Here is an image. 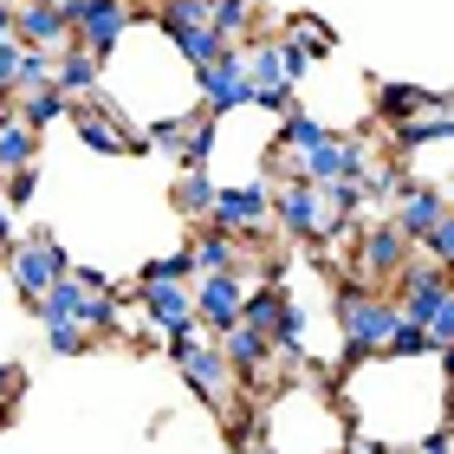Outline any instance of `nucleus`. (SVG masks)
<instances>
[{"mask_svg": "<svg viewBox=\"0 0 454 454\" xmlns=\"http://www.w3.org/2000/svg\"><path fill=\"white\" fill-rule=\"evenodd\" d=\"M13 111L33 123V130H46V123H72V98L59 91V85H46V91H27V98H13Z\"/></svg>", "mask_w": 454, "mask_h": 454, "instance_id": "23", "label": "nucleus"}, {"mask_svg": "<svg viewBox=\"0 0 454 454\" xmlns=\"http://www.w3.org/2000/svg\"><path fill=\"white\" fill-rule=\"evenodd\" d=\"M215 33L227 39V46L254 39V0H215Z\"/></svg>", "mask_w": 454, "mask_h": 454, "instance_id": "26", "label": "nucleus"}, {"mask_svg": "<svg viewBox=\"0 0 454 454\" xmlns=\"http://www.w3.org/2000/svg\"><path fill=\"white\" fill-rule=\"evenodd\" d=\"M169 357H176V370L189 377V389L201 403H215V409H227V396H234V364H227V350H221V338H189V344H169Z\"/></svg>", "mask_w": 454, "mask_h": 454, "instance_id": "5", "label": "nucleus"}, {"mask_svg": "<svg viewBox=\"0 0 454 454\" xmlns=\"http://www.w3.org/2000/svg\"><path fill=\"white\" fill-rule=\"evenodd\" d=\"M85 305H91V286L78 279V266H72V273L33 305V312H39V332H46V325H85Z\"/></svg>", "mask_w": 454, "mask_h": 454, "instance_id": "17", "label": "nucleus"}, {"mask_svg": "<svg viewBox=\"0 0 454 454\" xmlns=\"http://www.w3.org/2000/svg\"><path fill=\"white\" fill-rule=\"evenodd\" d=\"M59 91H66L72 105H78V98H98V91H105V59L85 52V46L72 39V46L59 52Z\"/></svg>", "mask_w": 454, "mask_h": 454, "instance_id": "16", "label": "nucleus"}, {"mask_svg": "<svg viewBox=\"0 0 454 454\" xmlns=\"http://www.w3.org/2000/svg\"><path fill=\"white\" fill-rule=\"evenodd\" d=\"M215 195H221V182L208 176V169H182L176 176V215H189V221H208L215 215Z\"/></svg>", "mask_w": 454, "mask_h": 454, "instance_id": "22", "label": "nucleus"}, {"mask_svg": "<svg viewBox=\"0 0 454 454\" xmlns=\"http://www.w3.org/2000/svg\"><path fill=\"white\" fill-rule=\"evenodd\" d=\"M247 312V273L234 266V273H201L195 279V318H201V332H227V325H240Z\"/></svg>", "mask_w": 454, "mask_h": 454, "instance_id": "11", "label": "nucleus"}, {"mask_svg": "<svg viewBox=\"0 0 454 454\" xmlns=\"http://www.w3.org/2000/svg\"><path fill=\"white\" fill-rule=\"evenodd\" d=\"M195 91H201V105H208V117H234V111H247V105H254L247 59L227 52V59H215V66H201V72H195Z\"/></svg>", "mask_w": 454, "mask_h": 454, "instance_id": "10", "label": "nucleus"}, {"mask_svg": "<svg viewBox=\"0 0 454 454\" xmlns=\"http://www.w3.org/2000/svg\"><path fill=\"white\" fill-rule=\"evenodd\" d=\"M150 20L176 39V52L189 59L195 72L215 66V59H227V52H240V46H227V39L215 33V0H156Z\"/></svg>", "mask_w": 454, "mask_h": 454, "instance_id": "2", "label": "nucleus"}, {"mask_svg": "<svg viewBox=\"0 0 454 454\" xmlns=\"http://www.w3.org/2000/svg\"><path fill=\"white\" fill-rule=\"evenodd\" d=\"M416 454H454V435H448V428H422V435H416Z\"/></svg>", "mask_w": 454, "mask_h": 454, "instance_id": "33", "label": "nucleus"}, {"mask_svg": "<svg viewBox=\"0 0 454 454\" xmlns=\"http://www.w3.org/2000/svg\"><path fill=\"white\" fill-rule=\"evenodd\" d=\"M279 39H286V46H299V52H312V59H325V52H332V27H318L312 13H293Z\"/></svg>", "mask_w": 454, "mask_h": 454, "instance_id": "27", "label": "nucleus"}, {"mask_svg": "<svg viewBox=\"0 0 454 454\" xmlns=\"http://www.w3.org/2000/svg\"><path fill=\"white\" fill-rule=\"evenodd\" d=\"M72 130H78V143L98 150V156H130V150H143V137L117 130V117H105V111H72Z\"/></svg>", "mask_w": 454, "mask_h": 454, "instance_id": "18", "label": "nucleus"}, {"mask_svg": "<svg viewBox=\"0 0 454 454\" xmlns=\"http://www.w3.org/2000/svg\"><path fill=\"white\" fill-rule=\"evenodd\" d=\"M208 221L227 227V234H240V240H254V234L273 227V195H266V182H221Z\"/></svg>", "mask_w": 454, "mask_h": 454, "instance_id": "9", "label": "nucleus"}, {"mask_svg": "<svg viewBox=\"0 0 454 454\" xmlns=\"http://www.w3.org/2000/svg\"><path fill=\"white\" fill-rule=\"evenodd\" d=\"M33 156H39V130L20 111H7V117H0V176L33 169Z\"/></svg>", "mask_w": 454, "mask_h": 454, "instance_id": "21", "label": "nucleus"}, {"mask_svg": "<svg viewBox=\"0 0 454 454\" xmlns=\"http://www.w3.org/2000/svg\"><path fill=\"white\" fill-rule=\"evenodd\" d=\"M66 273H72V260H66V247H59V234H46V227H33V234L7 254V279H13V293L27 305H39Z\"/></svg>", "mask_w": 454, "mask_h": 454, "instance_id": "3", "label": "nucleus"}, {"mask_svg": "<svg viewBox=\"0 0 454 454\" xmlns=\"http://www.w3.org/2000/svg\"><path fill=\"white\" fill-rule=\"evenodd\" d=\"M273 227L293 234V240H338V234H350V227L332 215L325 189H312V182H293V189L273 195Z\"/></svg>", "mask_w": 454, "mask_h": 454, "instance_id": "4", "label": "nucleus"}, {"mask_svg": "<svg viewBox=\"0 0 454 454\" xmlns=\"http://www.w3.org/2000/svg\"><path fill=\"white\" fill-rule=\"evenodd\" d=\"M428 338H435V350H448V344H454V299H448L442 312H435V325H428Z\"/></svg>", "mask_w": 454, "mask_h": 454, "instance_id": "34", "label": "nucleus"}, {"mask_svg": "<svg viewBox=\"0 0 454 454\" xmlns=\"http://www.w3.org/2000/svg\"><path fill=\"white\" fill-rule=\"evenodd\" d=\"M195 123H201V117H150V123H143V143H150V150L182 156V143L195 137Z\"/></svg>", "mask_w": 454, "mask_h": 454, "instance_id": "25", "label": "nucleus"}, {"mask_svg": "<svg viewBox=\"0 0 454 454\" xmlns=\"http://www.w3.org/2000/svg\"><path fill=\"white\" fill-rule=\"evenodd\" d=\"M13 20H20V7H7V0H0V39H13Z\"/></svg>", "mask_w": 454, "mask_h": 454, "instance_id": "37", "label": "nucleus"}, {"mask_svg": "<svg viewBox=\"0 0 454 454\" xmlns=\"http://www.w3.org/2000/svg\"><path fill=\"white\" fill-rule=\"evenodd\" d=\"M422 247H428V260H435V266H448V273H454V208L435 221V234H428Z\"/></svg>", "mask_w": 454, "mask_h": 454, "instance_id": "31", "label": "nucleus"}, {"mask_svg": "<svg viewBox=\"0 0 454 454\" xmlns=\"http://www.w3.org/2000/svg\"><path fill=\"white\" fill-rule=\"evenodd\" d=\"M448 435H454V396H448Z\"/></svg>", "mask_w": 454, "mask_h": 454, "instance_id": "39", "label": "nucleus"}, {"mask_svg": "<svg viewBox=\"0 0 454 454\" xmlns=\"http://www.w3.org/2000/svg\"><path fill=\"white\" fill-rule=\"evenodd\" d=\"M240 59H247V78H254V105H266L273 91H299L279 39H247V52H240Z\"/></svg>", "mask_w": 454, "mask_h": 454, "instance_id": "14", "label": "nucleus"}, {"mask_svg": "<svg viewBox=\"0 0 454 454\" xmlns=\"http://www.w3.org/2000/svg\"><path fill=\"white\" fill-rule=\"evenodd\" d=\"M409 247H416V240H409L403 227H396V215H389V221H370V215H364V227H357V266H350V273L370 279V286L403 279V266L416 260Z\"/></svg>", "mask_w": 454, "mask_h": 454, "instance_id": "7", "label": "nucleus"}, {"mask_svg": "<svg viewBox=\"0 0 454 454\" xmlns=\"http://www.w3.org/2000/svg\"><path fill=\"white\" fill-rule=\"evenodd\" d=\"M33 189H39V169H13V176H7V201H13V208H20Z\"/></svg>", "mask_w": 454, "mask_h": 454, "instance_id": "32", "label": "nucleus"}, {"mask_svg": "<svg viewBox=\"0 0 454 454\" xmlns=\"http://www.w3.org/2000/svg\"><path fill=\"white\" fill-rule=\"evenodd\" d=\"M46 344L59 357H78V350H91V325H46Z\"/></svg>", "mask_w": 454, "mask_h": 454, "instance_id": "30", "label": "nucleus"}, {"mask_svg": "<svg viewBox=\"0 0 454 454\" xmlns=\"http://www.w3.org/2000/svg\"><path fill=\"white\" fill-rule=\"evenodd\" d=\"M383 357H409V364H416V357H442V350H435V338H428V332H422L416 318H403V325H396V338H389V350H383Z\"/></svg>", "mask_w": 454, "mask_h": 454, "instance_id": "29", "label": "nucleus"}, {"mask_svg": "<svg viewBox=\"0 0 454 454\" xmlns=\"http://www.w3.org/2000/svg\"><path fill=\"white\" fill-rule=\"evenodd\" d=\"M13 247H20V240H13V201L0 195V254H13Z\"/></svg>", "mask_w": 454, "mask_h": 454, "instance_id": "36", "label": "nucleus"}, {"mask_svg": "<svg viewBox=\"0 0 454 454\" xmlns=\"http://www.w3.org/2000/svg\"><path fill=\"white\" fill-rule=\"evenodd\" d=\"M389 299L403 305V318H416L422 332H428V325H435V312L454 299V273H448V266H435V260H409Z\"/></svg>", "mask_w": 454, "mask_h": 454, "instance_id": "8", "label": "nucleus"}, {"mask_svg": "<svg viewBox=\"0 0 454 454\" xmlns=\"http://www.w3.org/2000/svg\"><path fill=\"white\" fill-rule=\"evenodd\" d=\"M189 254H195V273H234L240 266V234H227V227H195V240H189Z\"/></svg>", "mask_w": 454, "mask_h": 454, "instance_id": "19", "label": "nucleus"}, {"mask_svg": "<svg viewBox=\"0 0 454 454\" xmlns=\"http://www.w3.org/2000/svg\"><path fill=\"white\" fill-rule=\"evenodd\" d=\"M27 59H33V46H20V33L13 39H0V98H20V78H27Z\"/></svg>", "mask_w": 454, "mask_h": 454, "instance_id": "28", "label": "nucleus"}, {"mask_svg": "<svg viewBox=\"0 0 454 454\" xmlns=\"http://www.w3.org/2000/svg\"><path fill=\"white\" fill-rule=\"evenodd\" d=\"M442 377H448V396H454V344L442 350Z\"/></svg>", "mask_w": 454, "mask_h": 454, "instance_id": "38", "label": "nucleus"}, {"mask_svg": "<svg viewBox=\"0 0 454 454\" xmlns=\"http://www.w3.org/2000/svg\"><path fill=\"white\" fill-rule=\"evenodd\" d=\"M338 332H344V350L350 357H383L389 350V338H396V325H403V305L383 293V286H370V279H357V273H344L338 279Z\"/></svg>", "mask_w": 454, "mask_h": 454, "instance_id": "1", "label": "nucleus"}, {"mask_svg": "<svg viewBox=\"0 0 454 454\" xmlns=\"http://www.w3.org/2000/svg\"><path fill=\"white\" fill-rule=\"evenodd\" d=\"M20 383H27V370H20V364H0V403H13Z\"/></svg>", "mask_w": 454, "mask_h": 454, "instance_id": "35", "label": "nucleus"}, {"mask_svg": "<svg viewBox=\"0 0 454 454\" xmlns=\"http://www.w3.org/2000/svg\"><path fill=\"white\" fill-rule=\"evenodd\" d=\"M338 130H332V123H318V117H305V111H293V117H279V137L273 143H286V150H318V143H332Z\"/></svg>", "mask_w": 454, "mask_h": 454, "instance_id": "24", "label": "nucleus"}, {"mask_svg": "<svg viewBox=\"0 0 454 454\" xmlns=\"http://www.w3.org/2000/svg\"><path fill=\"white\" fill-rule=\"evenodd\" d=\"M66 20H72V39L85 52H98L105 66H111V52L123 46V33L137 27L130 0H66Z\"/></svg>", "mask_w": 454, "mask_h": 454, "instance_id": "6", "label": "nucleus"}, {"mask_svg": "<svg viewBox=\"0 0 454 454\" xmlns=\"http://www.w3.org/2000/svg\"><path fill=\"white\" fill-rule=\"evenodd\" d=\"M428 105H435V91H422V85H377V98H370V117L396 130V123H409V117L428 111Z\"/></svg>", "mask_w": 454, "mask_h": 454, "instance_id": "20", "label": "nucleus"}, {"mask_svg": "<svg viewBox=\"0 0 454 454\" xmlns=\"http://www.w3.org/2000/svg\"><path fill=\"white\" fill-rule=\"evenodd\" d=\"M221 350H227V364H234V377L247 389H266V370H273V357H279L266 332H254V325L240 318V325H227V332H221Z\"/></svg>", "mask_w": 454, "mask_h": 454, "instance_id": "12", "label": "nucleus"}, {"mask_svg": "<svg viewBox=\"0 0 454 454\" xmlns=\"http://www.w3.org/2000/svg\"><path fill=\"white\" fill-rule=\"evenodd\" d=\"M442 215H448V189H435V182H416V189L396 201V227H403L409 240H428Z\"/></svg>", "mask_w": 454, "mask_h": 454, "instance_id": "15", "label": "nucleus"}, {"mask_svg": "<svg viewBox=\"0 0 454 454\" xmlns=\"http://www.w3.org/2000/svg\"><path fill=\"white\" fill-rule=\"evenodd\" d=\"M13 33H20V46H33V52H59V46H72V20H66V0H27L13 20Z\"/></svg>", "mask_w": 454, "mask_h": 454, "instance_id": "13", "label": "nucleus"}]
</instances>
